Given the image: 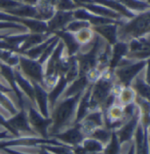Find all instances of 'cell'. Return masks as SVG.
Segmentation results:
<instances>
[{
  "mask_svg": "<svg viewBox=\"0 0 150 154\" xmlns=\"http://www.w3.org/2000/svg\"><path fill=\"white\" fill-rule=\"evenodd\" d=\"M126 8L134 13L149 10V1L148 0H117Z\"/></svg>",
  "mask_w": 150,
  "mask_h": 154,
  "instance_id": "27",
  "label": "cell"
},
{
  "mask_svg": "<svg viewBox=\"0 0 150 154\" xmlns=\"http://www.w3.org/2000/svg\"><path fill=\"white\" fill-rule=\"evenodd\" d=\"M79 77V68H78V63L75 56L70 57V63H69V69L64 75L65 79L67 80L68 83H71L74 81L76 79Z\"/></svg>",
  "mask_w": 150,
  "mask_h": 154,
  "instance_id": "33",
  "label": "cell"
},
{
  "mask_svg": "<svg viewBox=\"0 0 150 154\" xmlns=\"http://www.w3.org/2000/svg\"><path fill=\"white\" fill-rule=\"evenodd\" d=\"M73 16L75 20H85L87 22L91 24L92 26H101V25H105V24H119L121 23L123 20H115L112 19H107L101 16H98L94 14L92 12L87 11L86 9L82 7H78L76 10L73 11Z\"/></svg>",
  "mask_w": 150,
  "mask_h": 154,
  "instance_id": "12",
  "label": "cell"
},
{
  "mask_svg": "<svg viewBox=\"0 0 150 154\" xmlns=\"http://www.w3.org/2000/svg\"><path fill=\"white\" fill-rule=\"evenodd\" d=\"M68 85H69V83L65 79L64 76H62V77H60V79H59L56 85L47 93L49 112H50V110H52L54 108V107L56 106V104L57 103L58 100H60L61 96L63 94V92L66 89V87L68 86Z\"/></svg>",
  "mask_w": 150,
  "mask_h": 154,
  "instance_id": "22",
  "label": "cell"
},
{
  "mask_svg": "<svg viewBox=\"0 0 150 154\" xmlns=\"http://www.w3.org/2000/svg\"><path fill=\"white\" fill-rule=\"evenodd\" d=\"M29 124L37 136L48 139V129L52 123L50 117H44L36 107L31 103L26 108Z\"/></svg>",
  "mask_w": 150,
  "mask_h": 154,
  "instance_id": "6",
  "label": "cell"
},
{
  "mask_svg": "<svg viewBox=\"0 0 150 154\" xmlns=\"http://www.w3.org/2000/svg\"><path fill=\"white\" fill-rule=\"evenodd\" d=\"M17 2L22 3V4H26V5H35L38 0H15Z\"/></svg>",
  "mask_w": 150,
  "mask_h": 154,
  "instance_id": "40",
  "label": "cell"
},
{
  "mask_svg": "<svg viewBox=\"0 0 150 154\" xmlns=\"http://www.w3.org/2000/svg\"><path fill=\"white\" fill-rule=\"evenodd\" d=\"M90 85L86 76H79L77 79H76L74 81H72L71 83L68 85V86L66 87V89L64 90L63 94H62L60 100L62 99H66L69 98L75 95L82 94L85 89L88 87V85Z\"/></svg>",
  "mask_w": 150,
  "mask_h": 154,
  "instance_id": "20",
  "label": "cell"
},
{
  "mask_svg": "<svg viewBox=\"0 0 150 154\" xmlns=\"http://www.w3.org/2000/svg\"><path fill=\"white\" fill-rule=\"evenodd\" d=\"M112 131L106 129L104 126H103V127L96 129L92 132V134L90 136V137H92L94 139L98 140L104 146L110 141L112 137Z\"/></svg>",
  "mask_w": 150,
  "mask_h": 154,
  "instance_id": "32",
  "label": "cell"
},
{
  "mask_svg": "<svg viewBox=\"0 0 150 154\" xmlns=\"http://www.w3.org/2000/svg\"><path fill=\"white\" fill-rule=\"evenodd\" d=\"M139 124H140V109L138 107L135 114L127 122H126L119 129L114 131L118 138V141L121 144L132 142Z\"/></svg>",
  "mask_w": 150,
  "mask_h": 154,
  "instance_id": "11",
  "label": "cell"
},
{
  "mask_svg": "<svg viewBox=\"0 0 150 154\" xmlns=\"http://www.w3.org/2000/svg\"><path fill=\"white\" fill-rule=\"evenodd\" d=\"M54 35L57 36L62 42L64 45V48H65V53L68 57L76 56L78 53L81 46L76 42L73 33L68 32L66 30H61V31L56 32Z\"/></svg>",
  "mask_w": 150,
  "mask_h": 154,
  "instance_id": "16",
  "label": "cell"
},
{
  "mask_svg": "<svg viewBox=\"0 0 150 154\" xmlns=\"http://www.w3.org/2000/svg\"><path fill=\"white\" fill-rule=\"evenodd\" d=\"M127 58L134 61L148 60L149 58V35L138 39L131 40L128 42Z\"/></svg>",
  "mask_w": 150,
  "mask_h": 154,
  "instance_id": "7",
  "label": "cell"
},
{
  "mask_svg": "<svg viewBox=\"0 0 150 154\" xmlns=\"http://www.w3.org/2000/svg\"><path fill=\"white\" fill-rule=\"evenodd\" d=\"M37 154H53L51 152L47 151L46 149H45L41 144H40L39 149H37Z\"/></svg>",
  "mask_w": 150,
  "mask_h": 154,
  "instance_id": "39",
  "label": "cell"
},
{
  "mask_svg": "<svg viewBox=\"0 0 150 154\" xmlns=\"http://www.w3.org/2000/svg\"><path fill=\"white\" fill-rule=\"evenodd\" d=\"M148 1H149V0H148Z\"/></svg>",
  "mask_w": 150,
  "mask_h": 154,
  "instance_id": "43",
  "label": "cell"
},
{
  "mask_svg": "<svg viewBox=\"0 0 150 154\" xmlns=\"http://www.w3.org/2000/svg\"><path fill=\"white\" fill-rule=\"evenodd\" d=\"M135 93L136 96L149 100V84L148 79V66L137 75L129 85Z\"/></svg>",
  "mask_w": 150,
  "mask_h": 154,
  "instance_id": "13",
  "label": "cell"
},
{
  "mask_svg": "<svg viewBox=\"0 0 150 154\" xmlns=\"http://www.w3.org/2000/svg\"><path fill=\"white\" fill-rule=\"evenodd\" d=\"M88 27H92L91 24L85 20H73L72 21H70L65 27L64 30L70 32V33H76L78 31H80L82 29L84 28H88Z\"/></svg>",
  "mask_w": 150,
  "mask_h": 154,
  "instance_id": "34",
  "label": "cell"
},
{
  "mask_svg": "<svg viewBox=\"0 0 150 154\" xmlns=\"http://www.w3.org/2000/svg\"><path fill=\"white\" fill-rule=\"evenodd\" d=\"M4 12L8 13V14L13 15V16L19 17V18L38 20V12H37L35 5L21 4L20 5H19L15 8H12V9L7 10V11H4Z\"/></svg>",
  "mask_w": 150,
  "mask_h": 154,
  "instance_id": "25",
  "label": "cell"
},
{
  "mask_svg": "<svg viewBox=\"0 0 150 154\" xmlns=\"http://www.w3.org/2000/svg\"><path fill=\"white\" fill-rule=\"evenodd\" d=\"M7 123L12 134L15 137L20 136L21 134L31 135L33 137L37 136L29 124L27 114L25 109H20L17 114L7 119Z\"/></svg>",
  "mask_w": 150,
  "mask_h": 154,
  "instance_id": "8",
  "label": "cell"
},
{
  "mask_svg": "<svg viewBox=\"0 0 150 154\" xmlns=\"http://www.w3.org/2000/svg\"><path fill=\"white\" fill-rule=\"evenodd\" d=\"M53 137L59 143L71 148L80 145L83 139L85 138V137L80 131L79 125L77 123L73 124L66 130L56 134Z\"/></svg>",
  "mask_w": 150,
  "mask_h": 154,
  "instance_id": "9",
  "label": "cell"
},
{
  "mask_svg": "<svg viewBox=\"0 0 150 154\" xmlns=\"http://www.w3.org/2000/svg\"><path fill=\"white\" fill-rule=\"evenodd\" d=\"M148 64V60L134 61L127 57L121 60L114 69L117 83L123 87L129 86L134 78L143 71Z\"/></svg>",
  "mask_w": 150,
  "mask_h": 154,
  "instance_id": "4",
  "label": "cell"
},
{
  "mask_svg": "<svg viewBox=\"0 0 150 154\" xmlns=\"http://www.w3.org/2000/svg\"><path fill=\"white\" fill-rule=\"evenodd\" d=\"M92 88V84H90L82 94L81 98L79 100V102H78V105H77L75 123H79L82 120L91 112L90 99H91Z\"/></svg>",
  "mask_w": 150,
  "mask_h": 154,
  "instance_id": "18",
  "label": "cell"
},
{
  "mask_svg": "<svg viewBox=\"0 0 150 154\" xmlns=\"http://www.w3.org/2000/svg\"><path fill=\"white\" fill-rule=\"evenodd\" d=\"M84 152L88 153H95V152H103L104 145L98 140L92 137H85L80 144Z\"/></svg>",
  "mask_w": 150,
  "mask_h": 154,
  "instance_id": "29",
  "label": "cell"
},
{
  "mask_svg": "<svg viewBox=\"0 0 150 154\" xmlns=\"http://www.w3.org/2000/svg\"><path fill=\"white\" fill-rule=\"evenodd\" d=\"M53 35L50 34H32V33H28V35L26 36V38L25 39L24 42L21 44V46L19 48L18 54L21 55L23 54V52L35 47L40 43H42L43 42H45L47 40L49 37Z\"/></svg>",
  "mask_w": 150,
  "mask_h": 154,
  "instance_id": "24",
  "label": "cell"
},
{
  "mask_svg": "<svg viewBox=\"0 0 150 154\" xmlns=\"http://www.w3.org/2000/svg\"><path fill=\"white\" fill-rule=\"evenodd\" d=\"M12 34H15V33H14V32H8V31L4 32V33H1V34H0V39H3V38H4L5 36L9 35H12Z\"/></svg>",
  "mask_w": 150,
  "mask_h": 154,
  "instance_id": "42",
  "label": "cell"
},
{
  "mask_svg": "<svg viewBox=\"0 0 150 154\" xmlns=\"http://www.w3.org/2000/svg\"><path fill=\"white\" fill-rule=\"evenodd\" d=\"M18 67L24 76L30 81L42 85L44 78V66L38 60L28 58L23 55H19Z\"/></svg>",
  "mask_w": 150,
  "mask_h": 154,
  "instance_id": "5",
  "label": "cell"
},
{
  "mask_svg": "<svg viewBox=\"0 0 150 154\" xmlns=\"http://www.w3.org/2000/svg\"><path fill=\"white\" fill-rule=\"evenodd\" d=\"M82 94L58 100L50 113L49 117L52 120V123L48 129V137H54L75 124L77 105Z\"/></svg>",
  "mask_w": 150,
  "mask_h": 154,
  "instance_id": "1",
  "label": "cell"
},
{
  "mask_svg": "<svg viewBox=\"0 0 150 154\" xmlns=\"http://www.w3.org/2000/svg\"><path fill=\"white\" fill-rule=\"evenodd\" d=\"M74 2V4H76L78 7H80L82 5H85V4H90L93 3L92 0H72Z\"/></svg>",
  "mask_w": 150,
  "mask_h": 154,
  "instance_id": "38",
  "label": "cell"
},
{
  "mask_svg": "<svg viewBox=\"0 0 150 154\" xmlns=\"http://www.w3.org/2000/svg\"><path fill=\"white\" fill-rule=\"evenodd\" d=\"M103 154H121V143L114 131H112L110 141L104 145Z\"/></svg>",
  "mask_w": 150,
  "mask_h": 154,
  "instance_id": "31",
  "label": "cell"
},
{
  "mask_svg": "<svg viewBox=\"0 0 150 154\" xmlns=\"http://www.w3.org/2000/svg\"><path fill=\"white\" fill-rule=\"evenodd\" d=\"M74 19L73 11H56L54 15L46 21L47 33L54 35L56 32L64 30L66 26Z\"/></svg>",
  "mask_w": 150,
  "mask_h": 154,
  "instance_id": "10",
  "label": "cell"
},
{
  "mask_svg": "<svg viewBox=\"0 0 150 154\" xmlns=\"http://www.w3.org/2000/svg\"><path fill=\"white\" fill-rule=\"evenodd\" d=\"M55 8L56 11H74L78 6L72 0H57Z\"/></svg>",
  "mask_w": 150,
  "mask_h": 154,
  "instance_id": "36",
  "label": "cell"
},
{
  "mask_svg": "<svg viewBox=\"0 0 150 154\" xmlns=\"http://www.w3.org/2000/svg\"><path fill=\"white\" fill-rule=\"evenodd\" d=\"M7 29H17L21 33H29L28 29L23 25L0 21V30H7Z\"/></svg>",
  "mask_w": 150,
  "mask_h": 154,
  "instance_id": "37",
  "label": "cell"
},
{
  "mask_svg": "<svg viewBox=\"0 0 150 154\" xmlns=\"http://www.w3.org/2000/svg\"><path fill=\"white\" fill-rule=\"evenodd\" d=\"M32 84L34 90L35 107L44 117L48 118L50 116V112L48 107V99H47L48 92L40 84L35 82H32Z\"/></svg>",
  "mask_w": 150,
  "mask_h": 154,
  "instance_id": "14",
  "label": "cell"
},
{
  "mask_svg": "<svg viewBox=\"0 0 150 154\" xmlns=\"http://www.w3.org/2000/svg\"><path fill=\"white\" fill-rule=\"evenodd\" d=\"M135 98H136V94L134 91L130 86H125L122 87L121 92L116 98L115 102L121 106H127L129 104L134 103Z\"/></svg>",
  "mask_w": 150,
  "mask_h": 154,
  "instance_id": "28",
  "label": "cell"
},
{
  "mask_svg": "<svg viewBox=\"0 0 150 154\" xmlns=\"http://www.w3.org/2000/svg\"><path fill=\"white\" fill-rule=\"evenodd\" d=\"M13 73H14L15 80L18 85L19 89L23 93L25 96L29 100V101L35 107L34 90L32 82L21 73V71H20L18 66L13 67Z\"/></svg>",
  "mask_w": 150,
  "mask_h": 154,
  "instance_id": "15",
  "label": "cell"
},
{
  "mask_svg": "<svg viewBox=\"0 0 150 154\" xmlns=\"http://www.w3.org/2000/svg\"><path fill=\"white\" fill-rule=\"evenodd\" d=\"M80 7L86 9L87 11L92 12V13L98 15V16H101V17H104V18H107V19H112V20H127V19H125L124 17H122L121 15H119L118 13H117L114 11L105 7L104 5H98V4L90 3V4H85V5H82Z\"/></svg>",
  "mask_w": 150,
  "mask_h": 154,
  "instance_id": "21",
  "label": "cell"
},
{
  "mask_svg": "<svg viewBox=\"0 0 150 154\" xmlns=\"http://www.w3.org/2000/svg\"><path fill=\"white\" fill-rule=\"evenodd\" d=\"M59 42H60V39L57 37L56 40H54V41L46 48V49L44 50V52L42 53V55H41V56L40 57V58L38 59V62H39L40 63H41L43 66H44V64L46 63V62L47 61V59L50 57V56L52 55L53 51L55 50L56 47L57 46Z\"/></svg>",
  "mask_w": 150,
  "mask_h": 154,
  "instance_id": "35",
  "label": "cell"
},
{
  "mask_svg": "<svg viewBox=\"0 0 150 154\" xmlns=\"http://www.w3.org/2000/svg\"><path fill=\"white\" fill-rule=\"evenodd\" d=\"M150 11L139 12L134 18L125 20L118 25V41L129 42L149 35Z\"/></svg>",
  "mask_w": 150,
  "mask_h": 154,
  "instance_id": "2",
  "label": "cell"
},
{
  "mask_svg": "<svg viewBox=\"0 0 150 154\" xmlns=\"http://www.w3.org/2000/svg\"><path fill=\"white\" fill-rule=\"evenodd\" d=\"M128 42L118 41L112 46V55L109 63V70L114 71L118 63L127 57L128 53Z\"/></svg>",
  "mask_w": 150,
  "mask_h": 154,
  "instance_id": "19",
  "label": "cell"
},
{
  "mask_svg": "<svg viewBox=\"0 0 150 154\" xmlns=\"http://www.w3.org/2000/svg\"><path fill=\"white\" fill-rule=\"evenodd\" d=\"M92 2L95 4L104 5L105 7L118 13L119 15H121L122 17H124L125 19H127V20L134 18L137 14V13H134V12H131L130 10H128L122 4H120L117 0H92Z\"/></svg>",
  "mask_w": 150,
  "mask_h": 154,
  "instance_id": "23",
  "label": "cell"
},
{
  "mask_svg": "<svg viewBox=\"0 0 150 154\" xmlns=\"http://www.w3.org/2000/svg\"><path fill=\"white\" fill-rule=\"evenodd\" d=\"M56 38H57V36L53 35L50 36L47 40H46L45 42H43L42 43H40V44L37 45L35 47L32 48H30V49H28L26 51H25V52H23V54H21V55H23V56L28 57V58H31V59L38 60L40 58V57L42 55V53L44 52V50L46 49V48L54 40H56Z\"/></svg>",
  "mask_w": 150,
  "mask_h": 154,
  "instance_id": "26",
  "label": "cell"
},
{
  "mask_svg": "<svg viewBox=\"0 0 150 154\" xmlns=\"http://www.w3.org/2000/svg\"><path fill=\"white\" fill-rule=\"evenodd\" d=\"M95 34L99 35L111 46L118 42V24H105L92 26Z\"/></svg>",
  "mask_w": 150,
  "mask_h": 154,
  "instance_id": "17",
  "label": "cell"
},
{
  "mask_svg": "<svg viewBox=\"0 0 150 154\" xmlns=\"http://www.w3.org/2000/svg\"><path fill=\"white\" fill-rule=\"evenodd\" d=\"M74 35L76 42L80 44V46H85L92 42L96 34L94 33L92 27H88L75 33Z\"/></svg>",
  "mask_w": 150,
  "mask_h": 154,
  "instance_id": "30",
  "label": "cell"
},
{
  "mask_svg": "<svg viewBox=\"0 0 150 154\" xmlns=\"http://www.w3.org/2000/svg\"><path fill=\"white\" fill-rule=\"evenodd\" d=\"M116 83V78L113 71L109 69L102 72L99 79L92 84L90 107L91 111L100 110L105 100L111 94L112 88Z\"/></svg>",
  "mask_w": 150,
  "mask_h": 154,
  "instance_id": "3",
  "label": "cell"
},
{
  "mask_svg": "<svg viewBox=\"0 0 150 154\" xmlns=\"http://www.w3.org/2000/svg\"><path fill=\"white\" fill-rule=\"evenodd\" d=\"M127 154H136V150H135V145L134 143H131V145L129 146V150L127 152Z\"/></svg>",
  "mask_w": 150,
  "mask_h": 154,
  "instance_id": "41",
  "label": "cell"
}]
</instances>
